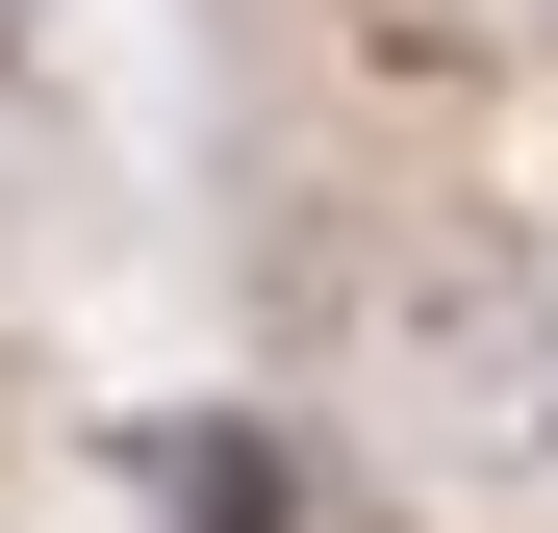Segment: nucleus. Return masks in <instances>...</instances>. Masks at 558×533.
<instances>
[{
  "instance_id": "f257e3e1",
  "label": "nucleus",
  "mask_w": 558,
  "mask_h": 533,
  "mask_svg": "<svg viewBox=\"0 0 558 533\" xmlns=\"http://www.w3.org/2000/svg\"><path fill=\"white\" fill-rule=\"evenodd\" d=\"M128 508L153 533H305V432L279 407H128Z\"/></svg>"
},
{
  "instance_id": "f03ea898",
  "label": "nucleus",
  "mask_w": 558,
  "mask_h": 533,
  "mask_svg": "<svg viewBox=\"0 0 558 533\" xmlns=\"http://www.w3.org/2000/svg\"><path fill=\"white\" fill-rule=\"evenodd\" d=\"M0 51H26V0H0Z\"/></svg>"
}]
</instances>
